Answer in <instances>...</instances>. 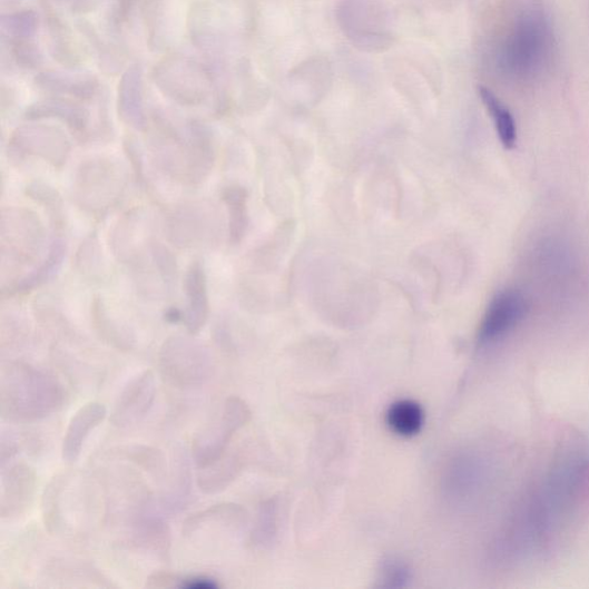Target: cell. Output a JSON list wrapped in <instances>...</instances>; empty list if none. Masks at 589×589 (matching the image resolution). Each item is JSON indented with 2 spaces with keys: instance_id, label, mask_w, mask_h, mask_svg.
Returning <instances> with one entry per match:
<instances>
[{
  "instance_id": "603a6c76",
  "label": "cell",
  "mask_w": 589,
  "mask_h": 589,
  "mask_svg": "<svg viewBox=\"0 0 589 589\" xmlns=\"http://www.w3.org/2000/svg\"><path fill=\"white\" fill-rule=\"evenodd\" d=\"M67 481V474H57L49 482L42 499L43 521L50 533L57 532L61 524V495Z\"/></svg>"
},
{
  "instance_id": "4fadbf2b",
  "label": "cell",
  "mask_w": 589,
  "mask_h": 589,
  "mask_svg": "<svg viewBox=\"0 0 589 589\" xmlns=\"http://www.w3.org/2000/svg\"><path fill=\"white\" fill-rule=\"evenodd\" d=\"M108 409L100 402H89L81 406L69 422L62 441V459L76 462L90 433L107 419Z\"/></svg>"
},
{
  "instance_id": "83f0119b",
  "label": "cell",
  "mask_w": 589,
  "mask_h": 589,
  "mask_svg": "<svg viewBox=\"0 0 589 589\" xmlns=\"http://www.w3.org/2000/svg\"><path fill=\"white\" fill-rule=\"evenodd\" d=\"M140 0H115L109 14V23L114 31L122 32L130 24Z\"/></svg>"
},
{
  "instance_id": "4316f807",
  "label": "cell",
  "mask_w": 589,
  "mask_h": 589,
  "mask_svg": "<svg viewBox=\"0 0 589 589\" xmlns=\"http://www.w3.org/2000/svg\"><path fill=\"white\" fill-rule=\"evenodd\" d=\"M225 199L228 204L232 219V235L235 238L242 235L245 227V210H246V198L238 189H229L225 195Z\"/></svg>"
},
{
  "instance_id": "44dd1931",
  "label": "cell",
  "mask_w": 589,
  "mask_h": 589,
  "mask_svg": "<svg viewBox=\"0 0 589 589\" xmlns=\"http://www.w3.org/2000/svg\"><path fill=\"white\" fill-rule=\"evenodd\" d=\"M132 542L140 548L166 553L169 547V531L159 519H141L131 533Z\"/></svg>"
},
{
  "instance_id": "5bb4252c",
  "label": "cell",
  "mask_w": 589,
  "mask_h": 589,
  "mask_svg": "<svg viewBox=\"0 0 589 589\" xmlns=\"http://www.w3.org/2000/svg\"><path fill=\"white\" fill-rule=\"evenodd\" d=\"M33 85L51 97L82 102L92 100L100 94L99 80L91 75L45 72L35 78Z\"/></svg>"
},
{
  "instance_id": "2e32d148",
  "label": "cell",
  "mask_w": 589,
  "mask_h": 589,
  "mask_svg": "<svg viewBox=\"0 0 589 589\" xmlns=\"http://www.w3.org/2000/svg\"><path fill=\"white\" fill-rule=\"evenodd\" d=\"M80 102L82 101L51 97L33 104L27 110L26 117L28 119L57 118L84 135L88 128L89 112Z\"/></svg>"
},
{
  "instance_id": "f546056e",
  "label": "cell",
  "mask_w": 589,
  "mask_h": 589,
  "mask_svg": "<svg viewBox=\"0 0 589 589\" xmlns=\"http://www.w3.org/2000/svg\"><path fill=\"white\" fill-rule=\"evenodd\" d=\"M219 582L206 576H192V577H180L179 588L186 589H217L219 588Z\"/></svg>"
},
{
  "instance_id": "cb8c5ba5",
  "label": "cell",
  "mask_w": 589,
  "mask_h": 589,
  "mask_svg": "<svg viewBox=\"0 0 589 589\" xmlns=\"http://www.w3.org/2000/svg\"><path fill=\"white\" fill-rule=\"evenodd\" d=\"M40 19L32 10H16L3 16L2 28L7 39L35 38L39 30Z\"/></svg>"
},
{
  "instance_id": "6da1fadb",
  "label": "cell",
  "mask_w": 589,
  "mask_h": 589,
  "mask_svg": "<svg viewBox=\"0 0 589 589\" xmlns=\"http://www.w3.org/2000/svg\"><path fill=\"white\" fill-rule=\"evenodd\" d=\"M66 392L52 374L22 362L0 372V414L9 422L33 423L60 410Z\"/></svg>"
},
{
  "instance_id": "8992f818",
  "label": "cell",
  "mask_w": 589,
  "mask_h": 589,
  "mask_svg": "<svg viewBox=\"0 0 589 589\" xmlns=\"http://www.w3.org/2000/svg\"><path fill=\"white\" fill-rule=\"evenodd\" d=\"M249 411L244 402L229 397L218 419L203 428L193 440V458L199 468L222 458L232 435L244 426Z\"/></svg>"
},
{
  "instance_id": "e0dca14e",
  "label": "cell",
  "mask_w": 589,
  "mask_h": 589,
  "mask_svg": "<svg viewBox=\"0 0 589 589\" xmlns=\"http://www.w3.org/2000/svg\"><path fill=\"white\" fill-rule=\"evenodd\" d=\"M12 145L17 148H29L33 154H40L45 158L52 160L51 155L53 156V154L50 153L52 151L51 148L65 153L69 148L66 136L59 129L45 125L21 127L14 134Z\"/></svg>"
},
{
  "instance_id": "7a4b0ae2",
  "label": "cell",
  "mask_w": 589,
  "mask_h": 589,
  "mask_svg": "<svg viewBox=\"0 0 589 589\" xmlns=\"http://www.w3.org/2000/svg\"><path fill=\"white\" fill-rule=\"evenodd\" d=\"M556 57V39L546 16L530 11L519 17L501 43L500 72L513 82H533L549 71Z\"/></svg>"
},
{
  "instance_id": "7c38bea8",
  "label": "cell",
  "mask_w": 589,
  "mask_h": 589,
  "mask_svg": "<svg viewBox=\"0 0 589 589\" xmlns=\"http://www.w3.org/2000/svg\"><path fill=\"white\" fill-rule=\"evenodd\" d=\"M180 0H145L144 22L147 45L154 52L167 49L175 37Z\"/></svg>"
},
{
  "instance_id": "ba28073f",
  "label": "cell",
  "mask_w": 589,
  "mask_h": 589,
  "mask_svg": "<svg viewBox=\"0 0 589 589\" xmlns=\"http://www.w3.org/2000/svg\"><path fill=\"white\" fill-rule=\"evenodd\" d=\"M157 393L156 376L147 370L124 387L111 412V423L119 429L132 428L140 423L151 409Z\"/></svg>"
},
{
  "instance_id": "52a82bcc",
  "label": "cell",
  "mask_w": 589,
  "mask_h": 589,
  "mask_svg": "<svg viewBox=\"0 0 589 589\" xmlns=\"http://www.w3.org/2000/svg\"><path fill=\"white\" fill-rule=\"evenodd\" d=\"M526 296L516 289L499 293L484 314L478 332L480 345L493 344L508 335L527 316Z\"/></svg>"
},
{
  "instance_id": "7402d4cb",
  "label": "cell",
  "mask_w": 589,
  "mask_h": 589,
  "mask_svg": "<svg viewBox=\"0 0 589 589\" xmlns=\"http://www.w3.org/2000/svg\"><path fill=\"white\" fill-rule=\"evenodd\" d=\"M480 96L494 120L501 144L512 149L517 143V127L511 114L489 89L481 88Z\"/></svg>"
},
{
  "instance_id": "ac0fdd59",
  "label": "cell",
  "mask_w": 589,
  "mask_h": 589,
  "mask_svg": "<svg viewBox=\"0 0 589 589\" xmlns=\"http://www.w3.org/2000/svg\"><path fill=\"white\" fill-rule=\"evenodd\" d=\"M186 292L189 300L186 325L192 334H196L204 327L207 321V314H209L205 274L198 262L193 263L188 269Z\"/></svg>"
},
{
  "instance_id": "d6986e66",
  "label": "cell",
  "mask_w": 589,
  "mask_h": 589,
  "mask_svg": "<svg viewBox=\"0 0 589 589\" xmlns=\"http://www.w3.org/2000/svg\"><path fill=\"white\" fill-rule=\"evenodd\" d=\"M389 428L403 438L418 435L425 424V412L422 405L412 400L393 403L386 414Z\"/></svg>"
},
{
  "instance_id": "d4e9b609",
  "label": "cell",
  "mask_w": 589,
  "mask_h": 589,
  "mask_svg": "<svg viewBox=\"0 0 589 589\" xmlns=\"http://www.w3.org/2000/svg\"><path fill=\"white\" fill-rule=\"evenodd\" d=\"M9 53L14 63L27 71L38 69L43 63V53L35 38L7 39Z\"/></svg>"
},
{
  "instance_id": "30bf717a",
  "label": "cell",
  "mask_w": 589,
  "mask_h": 589,
  "mask_svg": "<svg viewBox=\"0 0 589 589\" xmlns=\"http://www.w3.org/2000/svg\"><path fill=\"white\" fill-rule=\"evenodd\" d=\"M42 7L52 58L68 69L81 67L86 61V53L75 32L47 0H43Z\"/></svg>"
},
{
  "instance_id": "8fae6325",
  "label": "cell",
  "mask_w": 589,
  "mask_h": 589,
  "mask_svg": "<svg viewBox=\"0 0 589 589\" xmlns=\"http://www.w3.org/2000/svg\"><path fill=\"white\" fill-rule=\"evenodd\" d=\"M118 112L127 125L143 129L147 125L145 71L140 63L126 69L118 85Z\"/></svg>"
},
{
  "instance_id": "ffe728a7",
  "label": "cell",
  "mask_w": 589,
  "mask_h": 589,
  "mask_svg": "<svg viewBox=\"0 0 589 589\" xmlns=\"http://www.w3.org/2000/svg\"><path fill=\"white\" fill-rule=\"evenodd\" d=\"M239 469L235 457L224 454L215 462L199 468L198 489L205 494H218L225 491L237 475Z\"/></svg>"
},
{
  "instance_id": "5b68a950",
  "label": "cell",
  "mask_w": 589,
  "mask_h": 589,
  "mask_svg": "<svg viewBox=\"0 0 589 589\" xmlns=\"http://www.w3.org/2000/svg\"><path fill=\"white\" fill-rule=\"evenodd\" d=\"M159 370L168 385L194 390L210 380L214 361L200 343L186 337H170L161 346Z\"/></svg>"
},
{
  "instance_id": "9c48e42d",
  "label": "cell",
  "mask_w": 589,
  "mask_h": 589,
  "mask_svg": "<svg viewBox=\"0 0 589 589\" xmlns=\"http://www.w3.org/2000/svg\"><path fill=\"white\" fill-rule=\"evenodd\" d=\"M38 489V473L26 463L11 467L3 473L2 494H0V516L3 519H17L31 507Z\"/></svg>"
},
{
  "instance_id": "484cf974",
  "label": "cell",
  "mask_w": 589,
  "mask_h": 589,
  "mask_svg": "<svg viewBox=\"0 0 589 589\" xmlns=\"http://www.w3.org/2000/svg\"><path fill=\"white\" fill-rule=\"evenodd\" d=\"M80 28L82 32L85 33L86 39L89 41V43L95 48L97 51L100 66L102 67L104 71L109 73L118 72L124 59L115 49H112L109 45L104 42L99 37L94 27H91L89 23H81Z\"/></svg>"
},
{
  "instance_id": "f1b7e54d",
  "label": "cell",
  "mask_w": 589,
  "mask_h": 589,
  "mask_svg": "<svg viewBox=\"0 0 589 589\" xmlns=\"http://www.w3.org/2000/svg\"><path fill=\"white\" fill-rule=\"evenodd\" d=\"M409 578L408 570L404 566L390 562L384 567L383 570V580L386 582L384 586L387 587H402Z\"/></svg>"
},
{
  "instance_id": "4dcf8cb0",
  "label": "cell",
  "mask_w": 589,
  "mask_h": 589,
  "mask_svg": "<svg viewBox=\"0 0 589 589\" xmlns=\"http://www.w3.org/2000/svg\"><path fill=\"white\" fill-rule=\"evenodd\" d=\"M101 0H76L72 9L78 14H86L96 10Z\"/></svg>"
},
{
  "instance_id": "9a60e30c",
  "label": "cell",
  "mask_w": 589,
  "mask_h": 589,
  "mask_svg": "<svg viewBox=\"0 0 589 589\" xmlns=\"http://www.w3.org/2000/svg\"><path fill=\"white\" fill-rule=\"evenodd\" d=\"M244 516V511L235 504H215L188 517L183 526V534L195 538L204 532L230 529L239 524Z\"/></svg>"
},
{
  "instance_id": "3957f363",
  "label": "cell",
  "mask_w": 589,
  "mask_h": 589,
  "mask_svg": "<svg viewBox=\"0 0 589 589\" xmlns=\"http://www.w3.org/2000/svg\"><path fill=\"white\" fill-rule=\"evenodd\" d=\"M151 78L163 95L184 107H197L212 96L215 87L210 69L181 53L163 58Z\"/></svg>"
},
{
  "instance_id": "277c9868",
  "label": "cell",
  "mask_w": 589,
  "mask_h": 589,
  "mask_svg": "<svg viewBox=\"0 0 589 589\" xmlns=\"http://www.w3.org/2000/svg\"><path fill=\"white\" fill-rule=\"evenodd\" d=\"M239 0H196L189 9L187 28L193 45L217 58L238 32Z\"/></svg>"
}]
</instances>
